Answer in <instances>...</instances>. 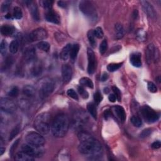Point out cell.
Instances as JSON below:
<instances>
[{
  "label": "cell",
  "instance_id": "obj_1",
  "mask_svg": "<svg viewBox=\"0 0 161 161\" xmlns=\"http://www.w3.org/2000/svg\"><path fill=\"white\" fill-rule=\"evenodd\" d=\"M69 127V119L65 114H59L51 124V132L54 137L62 138L65 136Z\"/></svg>",
  "mask_w": 161,
  "mask_h": 161
},
{
  "label": "cell",
  "instance_id": "obj_2",
  "mask_svg": "<svg viewBox=\"0 0 161 161\" xmlns=\"http://www.w3.org/2000/svg\"><path fill=\"white\" fill-rule=\"evenodd\" d=\"M78 150L82 154L95 155L100 153L102 150V145L98 140L91 137L88 139L81 141L78 147Z\"/></svg>",
  "mask_w": 161,
  "mask_h": 161
},
{
  "label": "cell",
  "instance_id": "obj_3",
  "mask_svg": "<svg viewBox=\"0 0 161 161\" xmlns=\"http://www.w3.org/2000/svg\"><path fill=\"white\" fill-rule=\"evenodd\" d=\"M34 127L41 134H47L51 128V115L47 112L39 114L35 119Z\"/></svg>",
  "mask_w": 161,
  "mask_h": 161
},
{
  "label": "cell",
  "instance_id": "obj_4",
  "mask_svg": "<svg viewBox=\"0 0 161 161\" xmlns=\"http://www.w3.org/2000/svg\"><path fill=\"white\" fill-rule=\"evenodd\" d=\"M80 11L92 21H96L98 18V14L96 8L92 2L82 1L79 4Z\"/></svg>",
  "mask_w": 161,
  "mask_h": 161
},
{
  "label": "cell",
  "instance_id": "obj_5",
  "mask_svg": "<svg viewBox=\"0 0 161 161\" xmlns=\"http://www.w3.org/2000/svg\"><path fill=\"white\" fill-rule=\"evenodd\" d=\"M55 88L54 82L49 78H44L40 82L39 86V95L42 99L47 98L52 93Z\"/></svg>",
  "mask_w": 161,
  "mask_h": 161
},
{
  "label": "cell",
  "instance_id": "obj_6",
  "mask_svg": "<svg viewBox=\"0 0 161 161\" xmlns=\"http://www.w3.org/2000/svg\"><path fill=\"white\" fill-rule=\"evenodd\" d=\"M25 140L27 144L33 145L42 147L45 143V140L40 133L31 132L26 135Z\"/></svg>",
  "mask_w": 161,
  "mask_h": 161
},
{
  "label": "cell",
  "instance_id": "obj_7",
  "mask_svg": "<svg viewBox=\"0 0 161 161\" xmlns=\"http://www.w3.org/2000/svg\"><path fill=\"white\" fill-rule=\"evenodd\" d=\"M141 113L145 120L148 123H154L157 122L159 118V114L155 112L154 109L149 107L148 106L142 107L141 109Z\"/></svg>",
  "mask_w": 161,
  "mask_h": 161
},
{
  "label": "cell",
  "instance_id": "obj_8",
  "mask_svg": "<svg viewBox=\"0 0 161 161\" xmlns=\"http://www.w3.org/2000/svg\"><path fill=\"white\" fill-rule=\"evenodd\" d=\"M47 37V32L42 28H38L31 31L29 35V40L30 42H36L45 39Z\"/></svg>",
  "mask_w": 161,
  "mask_h": 161
},
{
  "label": "cell",
  "instance_id": "obj_9",
  "mask_svg": "<svg viewBox=\"0 0 161 161\" xmlns=\"http://www.w3.org/2000/svg\"><path fill=\"white\" fill-rule=\"evenodd\" d=\"M0 106L2 110L9 113L14 112L16 108V104L13 100L8 98H1Z\"/></svg>",
  "mask_w": 161,
  "mask_h": 161
},
{
  "label": "cell",
  "instance_id": "obj_10",
  "mask_svg": "<svg viewBox=\"0 0 161 161\" xmlns=\"http://www.w3.org/2000/svg\"><path fill=\"white\" fill-rule=\"evenodd\" d=\"M21 149V151H24L29 155L33 156L34 157H40L42 154V150H41L40 147L33 145L29 144L23 145Z\"/></svg>",
  "mask_w": 161,
  "mask_h": 161
},
{
  "label": "cell",
  "instance_id": "obj_11",
  "mask_svg": "<svg viewBox=\"0 0 161 161\" xmlns=\"http://www.w3.org/2000/svg\"><path fill=\"white\" fill-rule=\"evenodd\" d=\"M88 72L89 74H93L96 69V59L94 52L90 48L88 49Z\"/></svg>",
  "mask_w": 161,
  "mask_h": 161
},
{
  "label": "cell",
  "instance_id": "obj_12",
  "mask_svg": "<svg viewBox=\"0 0 161 161\" xmlns=\"http://www.w3.org/2000/svg\"><path fill=\"white\" fill-rule=\"evenodd\" d=\"M140 3L142 8H143L147 15L150 18H152V19L155 18V17L157 16V13L155 12V9L152 6V4L147 1H141Z\"/></svg>",
  "mask_w": 161,
  "mask_h": 161
},
{
  "label": "cell",
  "instance_id": "obj_13",
  "mask_svg": "<svg viewBox=\"0 0 161 161\" xmlns=\"http://www.w3.org/2000/svg\"><path fill=\"white\" fill-rule=\"evenodd\" d=\"M62 79L65 83H67L71 79L72 76V70L71 66L67 64H64L62 67Z\"/></svg>",
  "mask_w": 161,
  "mask_h": 161
},
{
  "label": "cell",
  "instance_id": "obj_14",
  "mask_svg": "<svg viewBox=\"0 0 161 161\" xmlns=\"http://www.w3.org/2000/svg\"><path fill=\"white\" fill-rule=\"evenodd\" d=\"M112 110L115 115L122 122H124L126 119V113L124 108L121 106L117 105L114 106L112 108Z\"/></svg>",
  "mask_w": 161,
  "mask_h": 161
},
{
  "label": "cell",
  "instance_id": "obj_15",
  "mask_svg": "<svg viewBox=\"0 0 161 161\" xmlns=\"http://www.w3.org/2000/svg\"><path fill=\"white\" fill-rule=\"evenodd\" d=\"M45 19L47 20V21L53 23V24H55L59 25L61 24V19H60L59 15L57 13H56L52 10H49L48 12L46 13Z\"/></svg>",
  "mask_w": 161,
  "mask_h": 161
},
{
  "label": "cell",
  "instance_id": "obj_16",
  "mask_svg": "<svg viewBox=\"0 0 161 161\" xmlns=\"http://www.w3.org/2000/svg\"><path fill=\"white\" fill-rule=\"evenodd\" d=\"M155 49H156L153 44H150L148 46H147L146 51H145V58L148 64H150L152 62V61H154Z\"/></svg>",
  "mask_w": 161,
  "mask_h": 161
},
{
  "label": "cell",
  "instance_id": "obj_17",
  "mask_svg": "<svg viewBox=\"0 0 161 161\" xmlns=\"http://www.w3.org/2000/svg\"><path fill=\"white\" fill-rule=\"evenodd\" d=\"M30 9V11L31 13V16L33 17L35 21H39L40 20V14L39 11L38 6L36 5V3L34 1H29V4H28Z\"/></svg>",
  "mask_w": 161,
  "mask_h": 161
},
{
  "label": "cell",
  "instance_id": "obj_18",
  "mask_svg": "<svg viewBox=\"0 0 161 161\" xmlns=\"http://www.w3.org/2000/svg\"><path fill=\"white\" fill-rule=\"evenodd\" d=\"M36 56V52L34 47H27L24 52V57L27 62H31L34 61Z\"/></svg>",
  "mask_w": 161,
  "mask_h": 161
},
{
  "label": "cell",
  "instance_id": "obj_19",
  "mask_svg": "<svg viewBox=\"0 0 161 161\" xmlns=\"http://www.w3.org/2000/svg\"><path fill=\"white\" fill-rule=\"evenodd\" d=\"M15 159L17 161H33L35 157L24 151H20L16 154Z\"/></svg>",
  "mask_w": 161,
  "mask_h": 161
},
{
  "label": "cell",
  "instance_id": "obj_20",
  "mask_svg": "<svg viewBox=\"0 0 161 161\" xmlns=\"http://www.w3.org/2000/svg\"><path fill=\"white\" fill-rule=\"evenodd\" d=\"M71 47L72 44H68L62 49L61 54H60V57H61L62 61H66L69 57Z\"/></svg>",
  "mask_w": 161,
  "mask_h": 161
},
{
  "label": "cell",
  "instance_id": "obj_21",
  "mask_svg": "<svg viewBox=\"0 0 161 161\" xmlns=\"http://www.w3.org/2000/svg\"><path fill=\"white\" fill-rule=\"evenodd\" d=\"M130 63L133 66L135 67H140L142 66V61L140 55L139 54H132L130 56Z\"/></svg>",
  "mask_w": 161,
  "mask_h": 161
},
{
  "label": "cell",
  "instance_id": "obj_22",
  "mask_svg": "<svg viewBox=\"0 0 161 161\" xmlns=\"http://www.w3.org/2000/svg\"><path fill=\"white\" fill-rule=\"evenodd\" d=\"M14 31H15L14 28L10 25H4L1 27V33L2 35L4 36L12 35L13 33H14Z\"/></svg>",
  "mask_w": 161,
  "mask_h": 161
},
{
  "label": "cell",
  "instance_id": "obj_23",
  "mask_svg": "<svg viewBox=\"0 0 161 161\" xmlns=\"http://www.w3.org/2000/svg\"><path fill=\"white\" fill-rule=\"evenodd\" d=\"M23 93L24 95L27 97H33L35 94V89L33 86L31 85H26L23 88Z\"/></svg>",
  "mask_w": 161,
  "mask_h": 161
},
{
  "label": "cell",
  "instance_id": "obj_24",
  "mask_svg": "<svg viewBox=\"0 0 161 161\" xmlns=\"http://www.w3.org/2000/svg\"><path fill=\"white\" fill-rule=\"evenodd\" d=\"M114 30H115V36L117 39H121L123 37L125 31H124L122 25L120 24H116L115 26H114Z\"/></svg>",
  "mask_w": 161,
  "mask_h": 161
},
{
  "label": "cell",
  "instance_id": "obj_25",
  "mask_svg": "<svg viewBox=\"0 0 161 161\" xmlns=\"http://www.w3.org/2000/svg\"><path fill=\"white\" fill-rule=\"evenodd\" d=\"M79 50V44H74L72 45V47L70 52V59L72 62L76 60L77 56Z\"/></svg>",
  "mask_w": 161,
  "mask_h": 161
},
{
  "label": "cell",
  "instance_id": "obj_26",
  "mask_svg": "<svg viewBox=\"0 0 161 161\" xmlns=\"http://www.w3.org/2000/svg\"><path fill=\"white\" fill-rule=\"evenodd\" d=\"M79 83L82 86L88 87V88L91 89H93L94 88V84L93 81L88 77H82L79 80Z\"/></svg>",
  "mask_w": 161,
  "mask_h": 161
},
{
  "label": "cell",
  "instance_id": "obj_27",
  "mask_svg": "<svg viewBox=\"0 0 161 161\" xmlns=\"http://www.w3.org/2000/svg\"><path fill=\"white\" fill-rule=\"evenodd\" d=\"M87 109L92 117L94 119L97 118V110L93 103H89L87 106Z\"/></svg>",
  "mask_w": 161,
  "mask_h": 161
},
{
  "label": "cell",
  "instance_id": "obj_28",
  "mask_svg": "<svg viewBox=\"0 0 161 161\" xmlns=\"http://www.w3.org/2000/svg\"><path fill=\"white\" fill-rule=\"evenodd\" d=\"M19 42H18V40H13L11 42L10 46H9V49H10V52L12 54H16L18 49H19Z\"/></svg>",
  "mask_w": 161,
  "mask_h": 161
},
{
  "label": "cell",
  "instance_id": "obj_29",
  "mask_svg": "<svg viewBox=\"0 0 161 161\" xmlns=\"http://www.w3.org/2000/svg\"><path fill=\"white\" fill-rule=\"evenodd\" d=\"M36 46L40 50H42L44 52H49L50 47V44L47 42H45V41H41L37 44Z\"/></svg>",
  "mask_w": 161,
  "mask_h": 161
},
{
  "label": "cell",
  "instance_id": "obj_30",
  "mask_svg": "<svg viewBox=\"0 0 161 161\" xmlns=\"http://www.w3.org/2000/svg\"><path fill=\"white\" fill-rule=\"evenodd\" d=\"M137 38L140 42H144L147 38L146 32L143 29H139L137 31Z\"/></svg>",
  "mask_w": 161,
  "mask_h": 161
},
{
  "label": "cell",
  "instance_id": "obj_31",
  "mask_svg": "<svg viewBox=\"0 0 161 161\" xmlns=\"http://www.w3.org/2000/svg\"><path fill=\"white\" fill-rule=\"evenodd\" d=\"M88 38L89 40V42L92 47H94L96 44V42L95 40V35L94 34V30H89V31L88 32Z\"/></svg>",
  "mask_w": 161,
  "mask_h": 161
},
{
  "label": "cell",
  "instance_id": "obj_32",
  "mask_svg": "<svg viewBox=\"0 0 161 161\" xmlns=\"http://www.w3.org/2000/svg\"><path fill=\"white\" fill-rule=\"evenodd\" d=\"M41 72H42V68L39 64H36V65L32 67L31 69V74L34 76H39Z\"/></svg>",
  "mask_w": 161,
  "mask_h": 161
},
{
  "label": "cell",
  "instance_id": "obj_33",
  "mask_svg": "<svg viewBox=\"0 0 161 161\" xmlns=\"http://www.w3.org/2000/svg\"><path fill=\"white\" fill-rule=\"evenodd\" d=\"M122 66V63H113L109 64L107 67V69L109 72H114L119 69Z\"/></svg>",
  "mask_w": 161,
  "mask_h": 161
},
{
  "label": "cell",
  "instance_id": "obj_34",
  "mask_svg": "<svg viewBox=\"0 0 161 161\" xmlns=\"http://www.w3.org/2000/svg\"><path fill=\"white\" fill-rule=\"evenodd\" d=\"M130 122L136 127H140L142 125V121L139 117L133 116L130 118Z\"/></svg>",
  "mask_w": 161,
  "mask_h": 161
},
{
  "label": "cell",
  "instance_id": "obj_35",
  "mask_svg": "<svg viewBox=\"0 0 161 161\" xmlns=\"http://www.w3.org/2000/svg\"><path fill=\"white\" fill-rule=\"evenodd\" d=\"M53 3L54 1H50V0H43V1H40L41 6H42L43 8H44L45 9H47V10H51Z\"/></svg>",
  "mask_w": 161,
  "mask_h": 161
},
{
  "label": "cell",
  "instance_id": "obj_36",
  "mask_svg": "<svg viewBox=\"0 0 161 161\" xmlns=\"http://www.w3.org/2000/svg\"><path fill=\"white\" fill-rule=\"evenodd\" d=\"M13 16L17 20H20L23 16V13L20 7H15L13 10Z\"/></svg>",
  "mask_w": 161,
  "mask_h": 161
},
{
  "label": "cell",
  "instance_id": "obj_37",
  "mask_svg": "<svg viewBox=\"0 0 161 161\" xmlns=\"http://www.w3.org/2000/svg\"><path fill=\"white\" fill-rule=\"evenodd\" d=\"M8 49V44L4 40H3L0 44V52L2 56H4L6 54Z\"/></svg>",
  "mask_w": 161,
  "mask_h": 161
},
{
  "label": "cell",
  "instance_id": "obj_38",
  "mask_svg": "<svg viewBox=\"0 0 161 161\" xmlns=\"http://www.w3.org/2000/svg\"><path fill=\"white\" fill-rule=\"evenodd\" d=\"M108 48V42L107 40H103L102 42L101 43L99 46V52L101 54L103 55L106 51H107Z\"/></svg>",
  "mask_w": 161,
  "mask_h": 161
},
{
  "label": "cell",
  "instance_id": "obj_39",
  "mask_svg": "<svg viewBox=\"0 0 161 161\" xmlns=\"http://www.w3.org/2000/svg\"><path fill=\"white\" fill-rule=\"evenodd\" d=\"M18 94H19V89H18L17 87L15 86L12 88L10 89V91L8 92V95L9 96H10V97L15 98V97H16V96L18 95Z\"/></svg>",
  "mask_w": 161,
  "mask_h": 161
},
{
  "label": "cell",
  "instance_id": "obj_40",
  "mask_svg": "<svg viewBox=\"0 0 161 161\" xmlns=\"http://www.w3.org/2000/svg\"><path fill=\"white\" fill-rule=\"evenodd\" d=\"M94 34L96 37L98 39H102L103 37V31L101 27H97L94 30Z\"/></svg>",
  "mask_w": 161,
  "mask_h": 161
},
{
  "label": "cell",
  "instance_id": "obj_41",
  "mask_svg": "<svg viewBox=\"0 0 161 161\" xmlns=\"http://www.w3.org/2000/svg\"><path fill=\"white\" fill-rule=\"evenodd\" d=\"M67 94L69 96V97L72 98L74 99L77 100V101L79 100V97H78V96H77V93H76V91L72 89H68L67 91Z\"/></svg>",
  "mask_w": 161,
  "mask_h": 161
},
{
  "label": "cell",
  "instance_id": "obj_42",
  "mask_svg": "<svg viewBox=\"0 0 161 161\" xmlns=\"http://www.w3.org/2000/svg\"><path fill=\"white\" fill-rule=\"evenodd\" d=\"M77 91H78V92H79V93L81 94V96L84 99H87L88 98V96H89L88 93L83 88H82V87H81V86L78 87Z\"/></svg>",
  "mask_w": 161,
  "mask_h": 161
},
{
  "label": "cell",
  "instance_id": "obj_43",
  "mask_svg": "<svg viewBox=\"0 0 161 161\" xmlns=\"http://www.w3.org/2000/svg\"><path fill=\"white\" fill-rule=\"evenodd\" d=\"M20 128L19 126H16V127H15L13 129L11 130L10 134V138H9V139L10 140H12L13 138H14L15 137H16L18 133H19L20 132Z\"/></svg>",
  "mask_w": 161,
  "mask_h": 161
},
{
  "label": "cell",
  "instance_id": "obj_44",
  "mask_svg": "<svg viewBox=\"0 0 161 161\" xmlns=\"http://www.w3.org/2000/svg\"><path fill=\"white\" fill-rule=\"evenodd\" d=\"M112 90H113V91L114 94L115 95L116 98H117V99H118V102H121V99H122V98H121V92H120V91H119V89L117 88V87H116V86H113Z\"/></svg>",
  "mask_w": 161,
  "mask_h": 161
},
{
  "label": "cell",
  "instance_id": "obj_45",
  "mask_svg": "<svg viewBox=\"0 0 161 161\" xmlns=\"http://www.w3.org/2000/svg\"><path fill=\"white\" fill-rule=\"evenodd\" d=\"M147 88L151 93H156L157 91V88L152 82H149L147 84Z\"/></svg>",
  "mask_w": 161,
  "mask_h": 161
},
{
  "label": "cell",
  "instance_id": "obj_46",
  "mask_svg": "<svg viewBox=\"0 0 161 161\" xmlns=\"http://www.w3.org/2000/svg\"><path fill=\"white\" fill-rule=\"evenodd\" d=\"M103 99V96L102 95V94H101L99 92L97 91L96 92V93H94V102L95 103L98 104L101 103V102H102Z\"/></svg>",
  "mask_w": 161,
  "mask_h": 161
},
{
  "label": "cell",
  "instance_id": "obj_47",
  "mask_svg": "<svg viewBox=\"0 0 161 161\" xmlns=\"http://www.w3.org/2000/svg\"><path fill=\"white\" fill-rule=\"evenodd\" d=\"M151 133H152V130L150 129V128H147V129H145L142 132L140 135V137L142 138H145L147 137H149Z\"/></svg>",
  "mask_w": 161,
  "mask_h": 161
},
{
  "label": "cell",
  "instance_id": "obj_48",
  "mask_svg": "<svg viewBox=\"0 0 161 161\" xmlns=\"http://www.w3.org/2000/svg\"><path fill=\"white\" fill-rule=\"evenodd\" d=\"M10 1H4L3 4H2V6H1V10L3 12H4L6 11L8 8L9 7V6H10Z\"/></svg>",
  "mask_w": 161,
  "mask_h": 161
},
{
  "label": "cell",
  "instance_id": "obj_49",
  "mask_svg": "<svg viewBox=\"0 0 161 161\" xmlns=\"http://www.w3.org/2000/svg\"><path fill=\"white\" fill-rule=\"evenodd\" d=\"M160 146H161V143H160V141L154 142V143L152 144V148L154 149H159L160 147Z\"/></svg>",
  "mask_w": 161,
  "mask_h": 161
},
{
  "label": "cell",
  "instance_id": "obj_50",
  "mask_svg": "<svg viewBox=\"0 0 161 161\" xmlns=\"http://www.w3.org/2000/svg\"><path fill=\"white\" fill-rule=\"evenodd\" d=\"M116 96L115 95H114V94H109V96H108V99L110 102H112V103H114V102H115L116 101Z\"/></svg>",
  "mask_w": 161,
  "mask_h": 161
},
{
  "label": "cell",
  "instance_id": "obj_51",
  "mask_svg": "<svg viewBox=\"0 0 161 161\" xmlns=\"http://www.w3.org/2000/svg\"><path fill=\"white\" fill-rule=\"evenodd\" d=\"M108 74L106 73V72H104L102 75V76H101V81H103V82L106 81L108 79Z\"/></svg>",
  "mask_w": 161,
  "mask_h": 161
},
{
  "label": "cell",
  "instance_id": "obj_52",
  "mask_svg": "<svg viewBox=\"0 0 161 161\" xmlns=\"http://www.w3.org/2000/svg\"><path fill=\"white\" fill-rule=\"evenodd\" d=\"M18 141H19V140H17L15 142V143L13 144V145H12L11 148V149H10V152H11H11H13L15 150V148H16V145H17V144H18Z\"/></svg>",
  "mask_w": 161,
  "mask_h": 161
},
{
  "label": "cell",
  "instance_id": "obj_53",
  "mask_svg": "<svg viewBox=\"0 0 161 161\" xmlns=\"http://www.w3.org/2000/svg\"><path fill=\"white\" fill-rule=\"evenodd\" d=\"M58 5L60 6V7H62V8H65L66 6V4L65 2L64 1H58Z\"/></svg>",
  "mask_w": 161,
  "mask_h": 161
},
{
  "label": "cell",
  "instance_id": "obj_54",
  "mask_svg": "<svg viewBox=\"0 0 161 161\" xmlns=\"http://www.w3.org/2000/svg\"><path fill=\"white\" fill-rule=\"evenodd\" d=\"M104 117H105V118H108V117H109V115H110V113H109V112L108 111V110H106V111L104 112Z\"/></svg>",
  "mask_w": 161,
  "mask_h": 161
},
{
  "label": "cell",
  "instance_id": "obj_55",
  "mask_svg": "<svg viewBox=\"0 0 161 161\" xmlns=\"http://www.w3.org/2000/svg\"><path fill=\"white\" fill-rule=\"evenodd\" d=\"M4 151H5V149L3 148V147H1V149H0V155H2L3 153L4 152Z\"/></svg>",
  "mask_w": 161,
  "mask_h": 161
},
{
  "label": "cell",
  "instance_id": "obj_56",
  "mask_svg": "<svg viewBox=\"0 0 161 161\" xmlns=\"http://www.w3.org/2000/svg\"><path fill=\"white\" fill-rule=\"evenodd\" d=\"M6 18H11V15H10V14H9V13H8V14L6 15Z\"/></svg>",
  "mask_w": 161,
  "mask_h": 161
}]
</instances>
